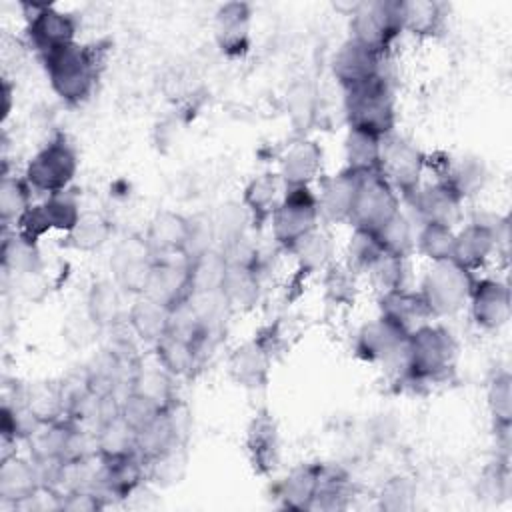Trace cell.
Masks as SVG:
<instances>
[{"mask_svg":"<svg viewBox=\"0 0 512 512\" xmlns=\"http://www.w3.org/2000/svg\"><path fill=\"white\" fill-rule=\"evenodd\" d=\"M398 212L400 196L380 174V170L364 172L358 176V188L348 216V224L354 230L376 234Z\"/></svg>","mask_w":512,"mask_h":512,"instance_id":"obj_8","label":"cell"},{"mask_svg":"<svg viewBox=\"0 0 512 512\" xmlns=\"http://www.w3.org/2000/svg\"><path fill=\"white\" fill-rule=\"evenodd\" d=\"M352 496H354V484L348 470L342 468L340 464L320 462L318 484H316L310 510H324V512L344 510L348 508Z\"/></svg>","mask_w":512,"mask_h":512,"instance_id":"obj_28","label":"cell"},{"mask_svg":"<svg viewBox=\"0 0 512 512\" xmlns=\"http://www.w3.org/2000/svg\"><path fill=\"white\" fill-rule=\"evenodd\" d=\"M288 254L294 258L300 276H312L324 272L334 262V242L332 236L318 226L300 238Z\"/></svg>","mask_w":512,"mask_h":512,"instance_id":"obj_32","label":"cell"},{"mask_svg":"<svg viewBox=\"0 0 512 512\" xmlns=\"http://www.w3.org/2000/svg\"><path fill=\"white\" fill-rule=\"evenodd\" d=\"M212 248H218L214 218L210 214L190 216V230H188V240L184 246V256L188 258V262Z\"/></svg>","mask_w":512,"mask_h":512,"instance_id":"obj_51","label":"cell"},{"mask_svg":"<svg viewBox=\"0 0 512 512\" xmlns=\"http://www.w3.org/2000/svg\"><path fill=\"white\" fill-rule=\"evenodd\" d=\"M106 46L100 42L92 44H68L46 56L42 64L54 94L70 106L82 104L92 94L100 70L104 66Z\"/></svg>","mask_w":512,"mask_h":512,"instance_id":"obj_1","label":"cell"},{"mask_svg":"<svg viewBox=\"0 0 512 512\" xmlns=\"http://www.w3.org/2000/svg\"><path fill=\"white\" fill-rule=\"evenodd\" d=\"M252 8L246 2H226L214 14V36L226 56H242L250 46Z\"/></svg>","mask_w":512,"mask_h":512,"instance_id":"obj_21","label":"cell"},{"mask_svg":"<svg viewBox=\"0 0 512 512\" xmlns=\"http://www.w3.org/2000/svg\"><path fill=\"white\" fill-rule=\"evenodd\" d=\"M76 172H78L76 148L68 142L66 136L56 134L28 160L22 176L34 192L48 196V194L70 188Z\"/></svg>","mask_w":512,"mask_h":512,"instance_id":"obj_6","label":"cell"},{"mask_svg":"<svg viewBox=\"0 0 512 512\" xmlns=\"http://www.w3.org/2000/svg\"><path fill=\"white\" fill-rule=\"evenodd\" d=\"M378 170L398 192V196L408 200L422 184L426 154L408 138L392 132L382 138Z\"/></svg>","mask_w":512,"mask_h":512,"instance_id":"obj_10","label":"cell"},{"mask_svg":"<svg viewBox=\"0 0 512 512\" xmlns=\"http://www.w3.org/2000/svg\"><path fill=\"white\" fill-rule=\"evenodd\" d=\"M32 188L24 176L2 174L0 184V220L2 228H16L32 202Z\"/></svg>","mask_w":512,"mask_h":512,"instance_id":"obj_39","label":"cell"},{"mask_svg":"<svg viewBox=\"0 0 512 512\" xmlns=\"http://www.w3.org/2000/svg\"><path fill=\"white\" fill-rule=\"evenodd\" d=\"M96 454L104 460L120 458L126 454L136 452V442H138V432L124 422L120 414L104 420L96 430Z\"/></svg>","mask_w":512,"mask_h":512,"instance_id":"obj_36","label":"cell"},{"mask_svg":"<svg viewBox=\"0 0 512 512\" xmlns=\"http://www.w3.org/2000/svg\"><path fill=\"white\" fill-rule=\"evenodd\" d=\"M400 34V0H364L350 14V38L380 56H386Z\"/></svg>","mask_w":512,"mask_h":512,"instance_id":"obj_7","label":"cell"},{"mask_svg":"<svg viewBox=\"0 0 512 512\" xmlns=\"http://www.w3.org/2000/svg\"><path fill=\"white\" fill-rule=\"evenodd\" d=\"M40 206H42V212L46 216V222H48L50 230L64 232V234H68L76 226V222L80 220V216L84 212L80 208L78 194L72 188L48 194L40 202Z\"/></svg>","mask_w":512,"mask_h":512,"instance_id":"obj_43","label":"cell"},{"mask_svg":"<svg viewBox=\"0 0 512 512\" xmlns=\"http://www.w3.org/2000/svg\"><path fill=\"white\" fill-rule=\"evenodd\" d=\"M220 292L230 304L232 312L254 308L260 300V270L252 266L228 264Z\"/></svg>","mask_w":512,"mask_h":512,"instance_id":"obj_33","label":"cell"},{"mask_svg":"<svg viewBox=\"0 0 512 512\" xmlns=\"http://www.w3.org/2000/svg\"><path fill=\"white\" fill-rule=\"evenodd\" d=\"M324 290L326 298L336 306H348L356 296V272H352L346 264L332 262L324 270Z\"/></svg>","mask_w":512,"mask_h":512,"instance_id":"obj_49","label":"cell"},{"mask_svg":"<svg viewBox=\"0 0 512 512\" xmlns=\"http://www.w3.org/2000/svg\"><path fill=\"white\" fill-rule=\"evenodd\" d=\"M356 172L342 168L336 174L320 178V188L316 192L320 220L326 224H348V216L354 204L358 188Z\"/></svg>","mask_w":512,"mask_h":512,"instance_id":"obj_19","label":"cell"},{"mask_svg":"<svg viewBox=\"0 0 512 512\" xmlns=\"http://www.w3.org/2000/svg\"><path fill=\"white\" fill-rule=\"evenodd\" d=\"M154 266V256L144 240V234H132L120 240L110 258L112 280L124 294L140 296L148 284Z\"/></svg>","mask_w":512,"mask_h":512,"instance_id":"obj_12","label":"cell"},{"mask_svg":"<svg viewBox=\"0 0 512 512\" xmlns=\"http://www.w3.org/2000/svg\"><path fill=\"white\" fill-rule=\"evenodd\" d=\"M42 474L40 466L34 458H22L18 454H10L0 462V502L2 506H14L38 490H42Z\"/></svg>","mask_w":512,"mask_h":512,"instance_id":"obj_20","label":"cell"},{"mask_svg":"<svg viewBox=\"0 0 512 512\" xmlns=\"http://www.w3.org/2000/svg\"><path fill=\"white\" fill-rule=\"evenodd\" d=\"M458 346L452 332L440 324L426 322L408 332L400 378L408 384H430L446 378L456 364Z\"/></svg>","mask_w":512,"mask_h":512,"instance_id":"obj_2","label":"cell"},{"mask_svg":"<svg viewBox=\"0 0 512 512\" xmlns=\"http://www.w3.org/2000/svg\"><path fill=\"white\" fill-rule=\"evenodd\" d=\"M112 234L114 226L104 214L86 210L82 212L76 226L68 234H64L62 244L76 252H96L108 244Z\"/></svg>","mask_w":512,"mask_h":512,"instance_id":"obj_35","label":"cell"},{"mask_svg":"<svg viewBox=\"0 0 512 512\" xmlns=\"http://www.w3.org/2000/svg\"><path fill=\"white\" fill-rule=\"evenodd\" d=\"M320 474V462H306L290 468L284 478L274 484V496L282 508L310 510Z\"/></svg>","mask_w":512,"mask_h":512,"instance_id":"obj_27","label":"cell"},{"mask_svg":"<svg viewBox=\"0 0 512 512\" xmlns=\"http://www.w3.org/2000/svg\"><path fill=\"white\" fill-rule=\"evenodd\" d=\"M446 18V6L434 0H400L402 32H410L420 38L436 36Z\"/></svg>","mask_w":512,"mask_h":512,"instance_id":"obj_34","label":"cell"},{"mask_svg":"<svg viewBox=\"0 0 512 512\" xmlns=\"http://www.w3.org/2000/svg\"><path fill=\"white\" fill-rule=\"evenodd\" d=\"M120 294L122 290L114 280H98L90 286L86 296V316L92 326L112 330L126 320Z\"/></svg>","mask_w":512,"mask_h":512,"instance_id":"obj_29","label":"cell"},{"mask_svg":"<svg viewBox=\"0 0 512 512\" xmlns=\"http://www.w3.org/2000/svg\"><path fill=\"white\" fill-rule=\"evenodd\" d=\"M270 362L272 352L258 338H254L250 342H244L230 354L228 370L234 382H238L244 388L256 390L268 384Z\"/></svg>","mask_w":512,"mask_h":512,"instance_id":"obj_25","label":"cell"},{"mask_svg":"<svg viewBox=\"0 0 512 512\" xmlns=\"http://www.w3.org/2000/svg\"><path fill=\"white\" fill-rule=\"evenodd\" d=\"M474 280L476 276L454 260L430 262L420 280L418 294L432 318H448L468 306Z\"/></svg>","mask_w":512,"mask_h":512,"instance_id":"obj_4","label":"cell"},{"mask_svg":"<svg viewBox=\"0 0 512 512\" xmlns=\"http://www.w3.org/2000/svg\"><path fill=\"white\" fill-rule=\"evenodd\" d=\"M284 194V184L276 172H264L254 176L242 194V204L246 206L252 226H262L270 222L272 212L280 204Z\"/></svg>","mask_w":512,"mask_h":512,"instance_id":"obj_30","label":"cell"},{"mask_svg":"<svg viewBox=\"0 0 512 512\" xmlns=\"http://www.w3.org/2000/svg\"><path fill=\"white\" fill-rule=\"evenodd\" d=\"M364 274L370 278V282L378 290V294L396 290V288H404L406 276H408V258L392 256L382 250Z\"/></svg>","mask_w":512,"mask_h":512,"instance_id":"obj_47","label":"cell"},{"mask_svg":"<svg viewBox=\"0 0 512 512\" xmlns=\"http://www.w3.org/2000/svg\"><path fill=\"white\" fill-rule=\"evenodd\" d=\"M486 402L494 428L512 426V376L508 370H498L488 380Z\"/></svg>","mask_w":512,"mask_h":512,"instance_id":"obj_46","label":"cell"},{"mask_svg":"<svg viewBox=\"0 0 512 512\" xmlns=\"http://www.w3.org/2000/svg\"><path fill=\"white\" fill-rule=\"evenodd\" d=\"M380 150H382V138L358 130V128H348L344 136V168L364 174V172H374L378 170L380 164Z\"/></svg>","mask_w":512,"mask_h":512,"instance_id":"obj_37","label":"cell"},{"mask_svg":"<svg viewBox=\"0 0 512 512\" xmlns=\"http://www.w3.org/2000/svg\"><path fill=\"white\" fill-rule=\"evenodd\" d=\"M380 252H382V248H380V244H378L374 234L352 228V236H350L348 246H346V260H344V264L352 272L364 274L370 268V264L378 258Z\"/></svg>","mask_w":512,"mask_h":512,"instance_id":"obj_50","label":"cell"},{"mask_svg":"<svg viewBox=\"0 0 512 512\" xmlns=\"http://www.w3.org/2000/svg\"><path fill=\"white\" fill-rule=\"evenodd\" d=\"M172 308L140 294L134 296V302L126 310V326L134 338L154 346L170 330Z\"/></svg>","mask_w":512,"mask_h":512,"instance_id":"obj_24","label":"cell"},{"mask_svg":"<svg viewBox=\"0 0 512 512\" xmlns=\"http://www.w3.org/2000/svg\"><path fill=\"white\" fill-rule=\"evenodd\" d=\"M382 58L384 56L348 38L338 46V50L332 56V76L342 86V90L356 86L382 74Z\"/></svg>","mask_w":512,"mask_h":512,"instance_id":"obj_18","label":"cell"},{"mask_svg":"<svg viewBox=\"0 0 512 512\" xmlns=\"http://www.w3.org/2000/svg\"><path fill=\"white\" fill-rule=\"evenodd\" d=\"M2 270L20 278L34 276L40 272L42 258L38 250V242L30 240L16 228H2Z\"/></svg>","mask_w":512,"mask_h":512,"instance_id":"obj_31","label":"cell"},{"mask_svg":"<svg viewBox=\"0 0 512 512\" xmlns=\"http://www.w3.org/2000/svg\"><path fill=\"white\" fill-rule=\"evenodd\" d=\"M468 308L474 324L480 330H500L502 326L508 324L512 314V298L508 284L500 278L490 276L476 278L468 298Z\"/></svg>","mask_w":512,"mask_h":512,"instance_id":"obj_13","label":"cell"},{"mask_svg":"<svg viewBox=\"0 0 512 512\" xmlns=\"http://www.w3.org/2000/svg\"><path fill=\"white\" fill-rule=\"evenodd\" d=\"M318 198L312 186L284 188L282 200L270 216V232L278 248L288 252L300 238L320 226Z\"/></svg>","mask_w":512,"mask_h":512,"instance_id":"obj_5","label":"cell"},{"mask_svg":"<svg viewBox=\"0 0 512 512\" xmlns=\"http://www.w3.org/2000/svg\"><path fill=\"white\" fill-rule=\"evenodd\" d=\"M408 332L378 314L364 322L354 336V354L368 364L398 366L404 356Z\"/></svg>","mask_w":512,"mask_h":512,"instance_id":"obj_11","label":"cell"},{"mask_svg":"<svg viewBox=\"0 0 512 512\" xmlns=\"http://www.w3.org/2000/svg\"><path fill=\"white\" fill-rule=\"evenodd\" d=\"M344 116L348 128L366 130L380 138L394 132L396 100L384 74L344 88Z\"/></svg>","mask_w":512,"mask_h":512,"instance_id":"obj_3","label":"cell"},{"mask_svg":"<svg viewBox=\"0 0 512 512\" xmlns=\"http://www.w3.org/2000/svg\"><path fill=\"white\" fill-rule=\"evenodd\" d=\"M20 8L26 16L28 44L40 58L76 42L78 20L74 14L46 2H22Z\"/></svg>","mask_w":512,"mask_h":512,"instance_id":"obj_9","label":"cell"},{"mask_svg":"<svg viewBox=\"0 0 512 512\" xmlns=\"http://www.w3.org/2000/svg\"><path fill=\"white\" fill-rule=\"evenodd\" d=\"M378 310L384 318L392 320L406 332H412L432 320L418 290H408L406 286L378 294Z\"/></svg>","mask_w":512,"mask_h":512,"instance_id":"obj_26","label":"cell"},{"mask_svg":"<svg viewBox=\"0 0 512 512\" xmlns=\"http://www.w3.org/2000/svg\"><path fill=\"white\" fill-rule=\"evenodd\" d=\"M106 506L108 502L94 488H74L60 496V510L66 512H96Z\"/></svg>","mask_w":512,"mask_h":512,"instance_id":"obj_53","label":"cell"},{"mask_svg":"<svg viewBox=\"0 0 512 512\" xmlns=\"http://www.w3.org/2000/svg\"><path fill=\"white\" fill-rule=\"evenodd\" d=\"M322 146L306 136L296 138L280 156L276 174L284 188L290 186H312L322 172Z\"/></svg>","mask_w":512,"mask_h":512,"instance_id":"obj_17","label":"cell"},{"mask_svg":"<svg viewBox=\"0 0 512 512\" xmlns=\"http://www.w3.org/2000/svg\"><path fill=\"white\" fill-rule=\"evenodd\" d=\"M228 260L220 248H212L190 260V290L192 294L216 292L222 288ZM190 294V296H192Z\"/></svg>","mask_w":512,"mask_h":512,"instance_id":"obj_40","label":"cell"},{"mask_svg":"<svg viewBox=\"0 0 512 512\" xmlns=\"http://www.w3.org/2000/svg\"><path fill=\"white\" fill-rule=\"evenodd\" d=\"M456 230L446 224L424 222L416 230V252L430 262H442L452 258Z\"/></svg>","mask_w":512,"mask_h":512,"instance_id":"obj_44","label":"cell"},{"mask_svg":"<svg viewBox=\"0 0 512 512\" xmlns=\"http://www.w3.org/2000/svg\"><path fill=\"white\" fill-rule=\"evenodd\" d=\"M214 228H216V242L218 248H226L228 244L236 242L238 238L248 234V226H252L250 214L242 202L230 200L218 208V212L212 216Z\"/></svg>","mask_w":512,"mask_h":512,"instance_id":"obj_45","label":"cell"},{"mask_svg":"<svg viewBox=\"0 0 512 512\" xmlns=\"http://www.w3.org/2000/svg\"><path fill=\"white\" fill-rule=\"evenodd\" d=\"M176 378H172L158 362L154 366H144L138 364L130 390H136L148 398H152L154 402H158L162 408H170L176 398H174V382Z\"/></svg>","mask_w":512,"mask_h":512,"instance_id":"obj_42","label":"cell"},{"mask_svg":"<svg viewBox=\"0 0 512 512\" xmlns=\"http://www.w3.org/2000/svg\"><path fill=\"white\" fill-rule=\"evenodd\" d=\"M190 216L174 210H158L144 232V240L154 258L184 254L188 240Z\"/></svg>","mask_w":512,"mask_h":512,"instance_id":"obj_22","label":"cell"},{"mask_svg":"<svg viewBox=\"0 0 512 512\" xmlns=\"http://www.w3.org/2000/svg\"><path fill=\"white\" fill-rule=\"evenodd\" d=\"M152 350L156 362L172 378H188L200 366L206 346L196 340L168 332L152 346Z\"/></svg>","mask_w":512,"mask_h":512,"instance_id":"obj_23","label":"cell"},{"mask_svg":"<svg viewBox=\"0 0 512 512\" xmlns=\"http://www.w3.org/2000/svg\"><path fill=\"white\" fill-rule=\"evenodd\" d=\"M2 96H4V118H6L12 110V86L8 80H4L2 84Z\"/></svg>","mask_w":512,"mask_h":512,"instance_id":"obj_54","label":"cell"},{"mask_svg":"<svg viewBox=\"0 0 512 512\" xmlns=\"http://www.w3.org/2000/svg\"><path fill=\"white\" fill-rule=\"evenodd\" d=\"M412 212V220L418 224L434 222L452 226L462 214V196L444 180H434L432 184H420V188L406 200Z\"/></svg>","mask_w":512,"mask_h":512,"instance_id":"obj_15","label":"cell"},{"mask_svg":"<svg viewBox=\"0 0 512 512\" xmlns=\"http://www.w3.org/2000/svg\"><path fill=\"white\" fill-rule=\"evenodd\" d=\"M190 262L184 254L154 258V266L144 288V296L176 308L190 298Z\"/></svg>","mask_w":512,"mask_h":512,"instance_id":"obj_14","label":"cell"},{"mask_svg":"<svg viewBox=\"0 0 512 512\" xmlns=\"http://www.w3.org/2000/svg\"><path fill=\"white\" fill-rule=\"evenodd\" d=\"M164 410L166 408H162L158 402L136 390H128L120 400V416L136 432H142L146 426H150Z\"/></svg>","mask_w":512,"mask_h":512,"instance_id":"obj_48","label":"cell"},{"mask_svg":"<svg viewBox=\"0 0 512 512\" xmlns=\"http://www.w3.org/2000/svg\"><path fill=\"white\" fill-rule=\"evenodd\" d=\"M246 454L256 474L268 476L280 462V434L268 410H258L246 428Z\"/></svg>","mask_w":512,"mask_h":512,"instance_id":"obj_16","label":"cell"},{"mask_svg":"<svg viewBox=\"0 0 512 512\" xmlns=\"http://www.w3.org/2000/svg\"><path fill=\"white\" fill-rule=\"evenodd\" d=\"M380 248L392 256L410 258L416 248V228L412 216L406 212H398L392 220H388L376 234Z\"/></svg>","mask_w":512,"mask_h":512,"instance_id":"obj_41","label":"cell"},{"mask_svg":"<svg viewBox=\"0 0 512 512\" xmlns=\"http://www.w3.org/2000/svg\"><path fill=\"white\" fill-rule=\"evenodd\" d=\"M416 498V486L406 476H394L384 482L378 494V506L388 512L410 510Z\"/></svg>","mask_w":512,"mask_h":512,"instance_id":"obj_52","label":"cell"},{"mask_svg":"<svg viewBox=\"0 0 512 512\" xmlns=\"http://www.w3.org/2000/svg\"><path fill=\"white\" fill-rule=\"evenodd\" d=\"M286 114L298 138L312 128L318 114V92L310 80L300 78L290 84L286 92Z\"/></svg>","mask_w":512,"mask_h":512,"instance_id":"obj_38","label":"cell"}]
</instances>
